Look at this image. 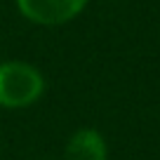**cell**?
Here are the masks:
<instances>
[{
    "label": "cell",
    "instance_id": "6da1fadb",
    "mask_svg": "<svg viewBox=\"0 0 160 160\" xmlns=\"http://www.w3.org/2000/svg\"><path fill=\"white\" fill-rule=\"evenodd\" d=\"M45 92V78L26 61L0 64V108H26Z\"/></svg>",
    "mask_w": 160,
    "mask_h": 160
},
{
    "label": "cell",
    "instance_id": "7a4b0ae2",
    "mask_svg": "<svg viewBox=\"0 0 160 160\" xmlns=\"http://www.w3.org/2000/svg\"><path fill=\"white\" fill-rule=\"evenodd\" d=\"M90 0H17L19 12L40 26H61L75 19Z\"/></svg>",
    "mask_w": 160,
    "mask_h": 160
},
{
    "label": "cell",
    "instance_id": "3957f363",
    "mask_svg": "<svg viewBox=\"0 0 160 160\" xmlns=\"http://www.w3.org/2000/svg\"><path fill=\"white\" fill-rule=\"evenodd\" d=\"M64 160H108V148L94 127H80L71 134L64 148Z\"/></svg>",
    "mask_w": 160,
    "mask_h": 160
}]
</instances>
